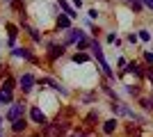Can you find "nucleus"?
Wrapping results in <instances>:
<instances>
[{
	"label": "nucleus",
	"mask_w": 153,
	"mask_h": 137,
	"mask_svg": "<svg viewBox=\"0 0 153 137\" xmlns=\"http://www.w3.org/2000/svg\"><path fill=\"white\" fill-rule=\"evenodd\" d=\"M62 53H64V46H55V44H53L51 50H48V59H53V62H55V59H57Z\"/></svg>",
	"instance_id": "nucleus-4"
},
{
	"label": "nucleus",
	"mask_w": 153,
	"mask_h": 137,
	"mask_svg": "<svg viewBox=\"0 0 153 137\" xmlns=\"http://www.w3.org/2000/svg\"><path fill=\"white\" fill-rule=\"evenodd\" d=\"M130 2H133V0H130Z\"/></svg>",
	"instance_id": "nucleus-25"
},
{
	"label": "nucleus",
	"mask_w": 153,
	"mask_h": 137,
	"mask_svg": "<svg viewBox=\"0 0 153 137\" xmlns=\"http://www.w3.org/2000/svg\"><path fill=\"white\" fill-rule=\"evenodd\" d=\"M30 119L34 121V124H39L41 128H46V126H48V119H46V114L39 110V107H30Z\"/></svg>",
	"instance_id": "nucleus-2"
},
{
	"label": "nucleus",
	"mask_w": 153,
	"mask_h": 137,
	"mask_svg": "<svg viewBox=\"0 0 153 137\" xmlns=\"http://www.w3.org/2000/svg\"><path fill=\"white\" fill-rule=\"evenodd\" d=\"M59 7L64 9V14H66L69 19H76V16H78V14H76V9H73V7H71L69 2H66V0H59Z\"/></svg>",
	"instance_id": "nucleus-5"
},
{
	"label": "nucleus",
	"mask_w": 153,
	"mask_h": 137,
	"mask_svg": "<svg viewBox=\"0 0 153 137\" xmlns=\"http://www.w3.org/2000/svg\"><path fill=\"white\" fill-rule=\"evenodd\" d=\"M89 44H91V39H89V37H87V34H80V39L76 41L78 50H85V48H89Z\"/></svg>",
	"instance_id": "nucleus-6"
},
{
	"label": "nucleus",
	"mask_w": 153,
	"mask_h": 137,
	"mask_svg": "<svg viewBox=\"0 0 153 137\" xmlns=\"http://www.w3.org/2000/svg\"><path fill=\"white\" fill-rule=\"evenodd\" d=\"M25 119H23V117H21V119H16V121H12V130L14 133H21V130H25Z\"/></svg>",
	"instance_id": "nucleus-8"
},
{
	"label": "nucleus",
	"mask_w": 153,
	"mask_h": 137,
	"mask_svg": "<svg viewBox=\"0 0 153 137\" xmlns=\"http://www.w3.org/2000/svg\"><path fill=\"white\" fill-rule=\"evenodd\" d=\"M142 105H144L146 110H153V101H149V98H144V101H142Z\"/></svg>",
	"instance_id": "nucleus-21"
},
{
	"label": "nucleus",
	"mask_w": 153,
	"mask_h": 137,
	"mask_svg": "<svg viewBox=\"0 0 153 137\" xmlns=\"http://www.w3.org/2000/svg\"><path fill=\"white\" fill-rule=\"evenodd\" d=\"M57 25L59 27H69L71 25V19L66 16V14H64V16H57Z\"/></svg>",
	"instance_id": "nucleus-16"
},
{
	"label": "nucleus",
	"mask_w": 153,
	"mask_h": 137,
	"mask_svg": "<svg viewBox=\"0 0 153 137\" xmlns=\"http://www.w3.org/2000/svg\"><path fill=\"white\" fill-rule=\"evenodd\" d=\"M7 32H9V44H14V39H16V25L14 23H7Z\"/></svg>",
	"instance_id": "nucleus-13"
},
{
	"label": "nucleus",
	"mask_w": 153,
	"mask_h": 137,
	"mask_svg": "<svg viewBox=\"0 0 153 137\" xmlns=\"http://www.w3.org/2000/svg\"><path fill=\"white\" fill-rule=\"evenodd\" d=\"M142 41H151V32H146V30H140V34H137Z\"/></svg>",
	"instance_id": "nucleus-18"
},
{
	"label": "nucleus",
	"mask_w": 153,
	"mask_h": 137,
	"mask_svg": "<svg viewBox=\"0 0 153 137\" xmlns=\"http://www.w3.org/2000/svg\"><path fill=\"white\" fill-rule=\"evenodd\" d=\"M126 71L128 73H135V76H144L142 69H140V64H135V62H128V64H126Z\"/></svg>",
	"instance_id": "nucleus-9"
},
{
	"label": "nucleus",
	"mask_w": 153,
	"mask_h": 137,
	"mask_svg": "<svg viewBox=\"0 0 153 137\" xmlns=\"http://www.w3.org/2000/svg\"><path fill=\"white\" fill-rule=\"evenodd\" d=\"M23 112H25V105L23 103H12V107L7 110V119H9V121H16V119L23 117Z\"/></svg>",
	"instance_id": "nucleus-1"
},
{
	"label": "nucleus",
	"mask_w": 153,
	"mask_h": 137,
	"mask_svg": "<svg viewBox=\"0 0 153 137\" xmlns=\"http://www.w3.org/2000/svg\"><path fill=\"white\" fill-rule=\"evenodd\" d=\"M142 2H144L146 7H151V9H153V0H142Z\"/></svg>",
	"instance_id": "nucleus-24"
},
{
	"label": "nucleus",
	"mask_w": 153,
	"mask_h": 137,
	"mask_svg": "<svg viewBox=\"0 0 153 137\" xmlns=\"http://www.w3.org/2000/svg\"><path fill=\"white\" fill-rule=\"evenodd\" d=\"M23 27H25V32L30 34V37H32V39H34V41H41V37H39V32H37V30H34V27L25 25V23H23Z\"/></svg>",
	"instance_id": "nucleus-15"
},
{
	"label": "nucleus",
	"mask_w": 153,
	"mask_h": 137,
	"mask_svg": "<svg viewBox=\"0 0 153 137\" xmlns=\"http://www.w3.org/2000/svg\"><path fill=\"white\" fill-rule=\"evenodd\" d=\"M19 85H21V89L25 91V94H30L32 87H34V76H32V73H25V76H21Z\"/></svg>",
	"instance_id": "nucleus-3"
},
{
	"label": "nucleus",
	"mask_w": 153,
	"mask_h": 137,
	"mask_svg": "<svg viewBox=\"0 0 153 137\" xmlns=\"http://www.w3.org/2000/svg\"><path fill=\"white\" fill-rule=\"evenodd\" d=\"M142 7H144V2H142V0H133V9H135V12H140Z\"/></svg>",
	"instance_id": "nucleus-20"
},
{
	"label": "nucleus",
	"mask_w": 153,
	"mask_h": 137,
	"mask_svg": "<svg viewBox=\"0 0 153 137\" xmlns=\"http://www.w3.org/2000/svg\"><path fill=\"white\" fill-rule=\"evenodd\" d=\"M14 55H16V57H23V59H30V62H34L32 53H30V50H25V48H14Z\"/></svg>",
	"instance_id": "nucleus-7"
},
{
	"label": "nucleus",
	"mask_w": 153,
	"mask_h": 137,
	"mask_svg": "<svg viewBox=\"0 0 153 137\" xmlns=\"http://www.w3.org/2000/svg\"><path fill=\"white\" fill-rule=\"evenodd\" d=\"M140 39V37H137V34H128V41H130V44H135V41Z\"/></svg>",
	"instance_id": "nucleus-22"
},
{
	"label": "nucleus",
	"mask_w": 153,
	"mask_h": 137,
	"mask_svg": "<svg viewBox=\"0 0 153 137\" xmlns=\"http://www.w3.org/2000/svg\"><path fill=\"white\" fill-rule=\"evenodd\" d=\"M114 128H117V119H110V121H105V126H103V130L108 133H114Z\"/></svg>",
	"instance_id": "nucleus-14"
},
{
	"label": "nucleus",
	"mask_w": 153,
	"mask_h": 137,
	"mask_svg": "<svg viewBox=\"0 0 153 137\" xmlns=\"http://www.w3.org/2000/svg\"><path fill=\"white\" fill-rule=\"evenodd\" d=\"M12 87H14V78H9V76H7V80L2 82V89H9V91H12Z\"/></svg>",
	"instance_id": "nucleus-19"
},
{
	"label": "nucleus",
	"mask_w": 153,
	"mask_h": 137,
	"mask_svg": "<svg viewBox=\"0 0 153 137\" xmlns=\"http://www.w3.org/2000/svg\"><path fill=\"white\" fill-rule=\"evenodd\" d=\"M0 103H12V91L9 89H0Z\"/></svg>",
	"instance_id": "nucleus-12"
},
{
	"label": "nucleus",
	"mask_w": 153,
	"mask_h": 137,
	"mask_svg": "<svg viewBox=\"0 0 153 137\" xmlns=\"http://www.w3.org/2000/svg\"><path fill=\"white\" fill-rule=\"evenodd\" d=\"M144 57H146V62H149V64H153V53H146Z\"/></svg>",
	"instance_id": "nucleus-23"
},
{
	"label": "nucleus",
	"mask_w": 153,
	"mask_h": 137,
	"mask_svg": "<svg viewBox=\"0 0 153 137\" xmlns=\"http://www.w3.org/2000/svg\"><path fill=\"white\" fill-rule=\"evenodd\" d=\"M80 30H69V34H66V44H71V41H78L80 39Z\"/></svg>",
	"instance_id": "nucleus-11"
},
{
	"label": "nucleus",
	"mask_w": 153,
	"mask_h": 137,
	"mask_svg": "<svg viewBox=\"0 0 153 137\" xmlns=\"http://www.w3.org/2000/svg\"><path fill=\"white\" fill-rule=\"evenodd\" d=\"M41 82H46V85H51V87H53V89H55V91H62V94H66V89H64L62 85H57L55 80H51V78H44V80H41Z\"/></svg>",
	"instance_id": "nucleus-10"
},
{
	"label": "nucleus",
	"mask_w": 153,
	"mask_h": 137,
	"mask_svg": "<svg viewBox=\"0 0 153 137\" xmlns=\"http://www.w3.org/2000/svg\"><path fill=\"white\" fill-rule=\"evenodd\" d=\"M87 59H89L87 53H76V55H73V62H78V64H82V62H87Z\"/></svg>",
	"instance_id": "nucleus-17"
}]
</instances>
